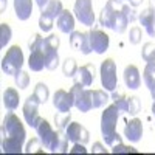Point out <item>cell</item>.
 I'll return each instance as SVG.
<instances>
[{
    "mask_svg": "<svg viewBox=\"0 0 155 155\" xmlns=\"http://www.w3.org/2000/svg\"><path fill=\"white\" fill-rule=\"evenodd\" d=\"M0 146L3 153H22L27 140V130L14 112H8L0 129Z\"/></svg>",
    "mask_w": 155,
    "mask_h": 155,
    "instance_id": "6da1fadb",
    "label": "cell"
},
{
    "mask_svg": "<svg viewBox=\"0 0 155 155\" xmlns=\"http://www.w3.org/2000/svg\"><path fill=\"white\" fill-rule=\"evenodd\" d=\"M121 6H123L121 0H107L106 6L102 8L101 14H99V25L101 27L113 30L118 34H123L127 30L129 20L126 19Z\"/></svg>",
    "mask_w": 155,
    "mask_h": 155,
    "instance_id": "7a4b0ae2",
    "label": "cell"
},
{
    "mask_svg": "<svg viewBox=\"0 0 155 155\" xmlns=\"http://www.w3.org/2000/svg\"><path fill=\"white\" fill-rule=\"evenodd\" d=\"M120 109L118 106H109L101 115V135L106 144L113 146L115 143H123L120 134L116 132V123L120 120Z\"/></svg>",
    "mask_w": 155,
    "mask_h": 155,
    "instance_id": "3957f363",
    "label": "cell"
},
{
    "mask_svg": "<svg viewBox=\"0 0 155 155\" xmlns=\"http://www.w3.org/2000/svg\"><path fill=\"white\" fill-rule=\"evenodd\" d=\"M23 61H25V58H23L22 48L19 45H12L2 59V71L5 74L14 76L16 73H19L22 70Z\"/></svg>",
    "mask_w": 155,
    "mask_h": 155,
    "instance_id": "277c9868",
    "label": "cell"
},
{
    "mask_svg": "<svg viewBox=\"0 0 155 155\" xmlns=\"http://www.w3.org/2000/svg\"><path fill=\"white\" fill-rule=\"evenodd\" d=\"M36 132L39 135V138H41L42 144L45 149H48L50 152H56V146H58V141H59V137H61V132L62 129H59V130H53V127H51V124L41 118V121H39V124L36 126Z\"/></svg>",
    "mask_w": 155,
    "mask_h": 155,
    "instance_id": "5b68a950",
    "label": "cell"
},
{
    "mask_svg": "<svg viewBox=\"0 0 155 155\" xmlns=\"http://www.w3.org/2000/svg\"><path fill=\"white\" fill-rule=\"evenodd\" d=\"M59 37L56 34H50L48 37H44L42 41V50H44V54H45V68L53 71L58 68L59 65Z\"/></svg>",
    "mask_w": 155,
    "mask_h": 155,
    "instance_id": "8992f818",
    "label": "cell"
},
{
    "mask_svg": "<svg viewBox=\"0 0 155 155\" xmlns=\"http://www.w3.org/2000/svg\"><path fill=\"white\" fill-rule=\"evenodd\" d=\"M101 74V85L106 92H115L118 87V76H116V62L113 59H106L101 62L99 67Z\"/></svg>",
    "mask_w": 155,
    "mask_h": 155,
    "instance_id": "52a82bcc",
    "label": "cell"
},
{
    "mask_svg": "<svg viewBox=\"0 0 155 155\" xmlns=\"http://www.w3.org/2000/svg\"><path fill=\"white\" fill-rule=\"evenodd\" d=\"M70 92L74 98V107L79 110L81 113H87L93 109L92 106V96H90V90L85 88V85L74 82L73 87L70 88Z\"/></svg>",
    "mask_w": 155,
    "mask_h": 155,
    "instance_id": "ba28073f",
    "label": "cell"
},
{
    "mask_svg": "<svg viewBox=\"0 0 155 155\" xmlns=\"http://www.w3.org/2000/svg\"><path fill=\"white\" fill-rule=\"evenodd\" d=\"M73 12L76 20H79L85 27L95 25V12H93V3L92 0H76Z\"/></svg>",
    "mask_w": 155,
    "mask_h": 155,
    "instance_id": "9c48e42d",
    "label": "cell"
},
{
    "mask_svg": "<svg viewBox=\"0 0 155 155\" xmlns=\"http://www.w3.org/2000/svg\"><path fill=\"white\" fill-rule=\"evenodd\" d=\"M39 106H41V102L37 101V98L34 95L28 96V99L25 101V104L22 107V112H23V118L27 121V124L30 127H34L39 124L41 121V115H39Z\"/></svg>",
    "mask_w": 155,
    "mask_h": 155,
    "instance_id": "30bf717a",
    "label": "cell"
},
{
    "mask_svg": "<svg viewBox=\"0 0 155 155\" xmlns=\"http://www.w3.org/2000/svg\"><path fill=\"white\" fill-rule=\"evenodd\" d=\"M88 39H90V47L92 51H95L96 54H104L109 50L110 45V37L98 28H93L88 31Z\"/></svg>",
    "mask_w": 155,
    "mask_h": 155,
    "instance_id": "8fae6325",
    "label": "cell"
},
{
    "mask_svg": "<svg viewBox=\"0 0 155 155\" xmlns=\"http://www.w3.org/2000/svg\"><path fill=\"white\" fill-rule=\"evenodd\" d=\"M65 135L68 138V141L71 143H82V144H87L90 141V134L88 130L79 123H70L65 129Z\"/></svg>",
    "mask_w": 155,
    "mask_h": 155,
    "instance_id": "7c38bea8",
    "label": "cell"
},
{
    "mask_svg": "<svg viewBox=\"0 0 155 155\" xmlns=\"http://www.w3.org/2000/svg\"><path fill=\"white\" fill-rule=\"evenodd\" d=\"M53 106L58 112H70V109L74 106V98L71 92H65L64 88H59L53 95Z\"/></svg>",
    "mask_w": 155,
    "mask_h": 155,
    "instance_id": "4fadbf2b",
    "label": "cell"
},
{
    "mask_svg": "<svg viewBox=\"0 0 155 155\" xmlns=\"http://www.w3.org/2000/svg\"><path fill=\"white\" fill-rule=\"evenodd\" d=\"M70 45H71L73 50L81 51L82 54H90V53H92L88 33H81V31L70 33Z\"/></svg>",
    "mask_w": 155,
    "mask_h": 155,
    "instance_id": "5bb4252c",
    "label": "cell"
},
{
    "mask_svg": "<svg viewBox=\"0 0 155 155\" xmlns=\"http://www.w3.org/2000/svg\"><path fill=\"white\" fill-rule=\"evenodd\" d=\"M95 76H96V68L93 64H85V65L79 67L74 74V82H79L85 87H90L95 81Z\"/></svg>",
    "mask_w": 155,
    "mask_h": 155,
    "instance_id": "9a60e30c",
    "label": "cell"
},
{
    "mask_svg": "<svg viewBox=\"0 0 155 155\" xmlns=\"http://www.w3.org/2000/svg\"><path fill=\"white\" fill-rule=\"evenodd\" d=\"M124 137L130 141V143H138L143 137V123L138 118H134L127 121L124 126Z\"/></svg>",
    "mask_w": 155,
    "mask_h": 155,
    "instance_id": "2e32d148",
    "label": "cell"
},
{
    "mask_svg": "<svg viewBox=\"0 0 155 155\" xmlns=\"http://www.w3.org/2000/svg\"><path fill=\"white\" fill-rule=\"evenodd\" d=\"M138 20L144 27L146 33L150 37H155V8L147 6L144 11H141L138 14Z\"/></svg>",
    "mask_w": 155,
    "mask_h": 155,
    "instance_id": "e0dca14e",
    "label": "cell"
},
{
    "mask_svg": "<svg viewBox=\"0 0 155 155\" xmlns=\"http://www.w3.org/2000/svg\"><path fill=\"white\" fill-rule=\"evenodd\" d=\"M28 65L33 71H42L45 68V54L42 50V44L30 50V59H28Z\"/></svg>",
    "mask_w": 155,
    "mask_h": 155,
    "instance_id": "ac0fdd59",
    "label": "cell"
},
{
    "mask_svg": "<svg viewBox=\"0 0 155 155\" xmlns=\"http://www.w3.org/2000/svg\"><path fill=\"white\" fill-rule=\"evenodd\" d=\"M124 84L127 88L130 90H137L141 85V76H140V70L137 65H127L124 68Z\"/></svg>",
    "mask_w": 155,
    "mask_h": 155,
    "instance_id": "d6986e66",
    "label": "cell"
},
{
    "mask_svg": "<svg viewBox=\"0 0 155 155\" xmlns=\"http://www.w3.org/2000/svg\"><path fill=\"white\" fill-rule=\"evenodd\" d=\"M74 19L76 17L71 14L68 9H64L61 12V16L58 17V20H56V25H58L59 31L61 33H65V34L73 33L74 31Z\"/></svg>",
    "mask_w": 155,
    "mask_h": 155,
    "instance_id": "ffe728a7",
    "label": "cell"
},
{
    "mask_svg": "<svg viewBox=\"0 0 155 155\" xmlns=\"http://www.w3.org/2000/svg\"><path fill=\"white\" fill-rule=\"evenodd\" d=\"M14 12L19 20H28L33 14V0H14Z\"/></svg>",
    "mask_w": 155,
    "mask_h": 155,
    "instance_id": "44dd1931",
    "label": "cell"
},
{
    "mask_svg": "<svg viewBox=\"0 0 155 155\" xmlns=\"http://www.w3.org/2000/svg\"><path fill=\"white\" fill-rule=\"evenodd\" d=\"M19 102H20V96L16 88L9 87L3 92V106L8 112H14L19 107Z\"/></svg>",
    "mask_w": 155,
    "mask_h": 155,
    "instance_id": "7402d4cb",
    "label": "cell"
},
{
    "mask_svg": "<svg viewBox=\"0 0 155 155\" xmlns=\"http://www.w3.org/2000/svg\"><path fill=\"white\" fill-rule=\"evenodd\" d=\"M143 79L146 87L152 95V99L155 98V62H146V67L143 71Z\"/></svg>",
    "mask_w": 155,
    "mask_h": 155,
    "instance_id": "603a6c76",
    "label": "cell"
},
{
    "mask_svg": "<svg viewBox=\"0 0 155 155\" xmlns=\"http://www.w3.org/2000/svg\"><path fill=\"white\" fill-rule=\"evenodd\" d=\"M90 96H92V106L93 109H99V107H104L107 104V101L110 99L109 95L104 92V90H90Z\"/></svg>",
    "mask_w": 155,
    "mask_h": 155,
    "instance_id": "cb8c5ba5",
    "label": "cell"
},
{
    "mask_svg": "<svg viewBox=\"0 0 155 155\" xmlns=\"http://www.w3.org/2000/svg\"><path fill=\"white\" fill-rule=\"evenodd\" d=\"M64 11V6H62V2L61 0H50L48 5L41 11V12H45L47 16L53 17V19H58L61 16V12Z\"/></svg>",
    "mask_w": 155,
    "mask_h": 155,
    "instance_id": "d4e9b609",
    "label": "cell"
},
{
    "mask_svg": "<svg viewBox=\"0 0 155 155\" xmlns=\"http://www.w3.org/2000/svg\"><path fill=\"white\" fill-rule=\"evenodd\" d=\"M33 95L37 98V101L41 102V104H45V102L48 101V98H50V90H48L47 84L45 82H37L36 87H34Z\"/></svg>",
    "mask_w": 155,
    "mask_h": 155,
    "instance_id": "484cf974",
    "label": "cell"
},
{
    "mask_svg": "<svg viewBox=\"0 0 155 155\" xmlns=\"http://www.w3.org/2000/svg\"><path fill=\"white\" fill-rule=\"evenodd\" d=\"M78 68L79 67H78V64H76V59H73V58H67L62 64V73L67 78H74Z\"/></svg>",
    "mask_w": 155,
    "mask_h": 155,
    "instance_id": "4316f807",
    "label": "cell"
},
{
    "mask_svg": "<svg viewBox=\"0 0 155 155\" xmlns=\"http://www.w3.org/2000/svg\"><path fill=\"white\" fill-rule=\"evenodd\" d=\"M112 101L115 106H118V109L121 112H127V106H129V98L121 93V92H112Z\"/></svg>",
    "mask_w": 155,
    "mask_h": 155,
    "instance_id": "83f0119b",
    "label": "cell"
},
{
    "mask_svg": "<svg viewBox=\"0 0 155 155\" xmlns=\"http://www.w3.org/2000/svg\"><path fill=\"white\" fill-rule=\"evenodd\" d=\"M12 37V30L8 23H0V48H5Z\"/></svg>",
    "mask_w": 155,
    "mask_h": 155,
    "instance_id": "f1b7e54d",
    "label": "cell"
},
{
    "mask_svg": "<svg viewBox=\"0 0 155 155\" xmlns=\"http://www.w3.org/2000/svg\"><path fill=\"white\" fill-rule=\"evenodd\" d=\"M54 123L59 129H67V126L71 123V113L70 112H65V113L58 112L54 115Z\"/></svg>",
    "mask_w": 155,
    "mask_h": 155,
    "instance_id": "f546056e",
    "label": "cell"
},
{
    "mask_svg": "<svg viewBox=\"0 0 155 155\" xmlns=\"http://www.w3.org/2000/svg\"><path fill=\"white\" fill-rule=\"evenodd\" d=\"M141 58L146 62H155V44H152V42L144 44L143 50H141Z\"/></svg>",
    "mask_w": 155,
    "mask_h": 155,
    "instance_id": "4dcf8cb0",
    "label": "cell"
},
{
    "mask_svg": "<svg viewBox=\"0 0 155 155\" xmlns=\"http://www.w3.org/2000/svg\"><path fill=\"white\" fill-rule=\"evenodd\" d=\"M42 141L41 140H37V138H31L28 143H27V147H25L23 150L27 152V153H44L42 150Z\"/></svg>",
    "mask_w": 155,
    "mask_h": 155,
    "instance_id": "1f68e13d",
    "label": "cell"
},
{
    "mask_svg": "<svg viewBox=\"0 0 155 155\" xmlns=\"http://www.w3.org/2000/svg\"><path fill=\"white\" fill-rule=\"evenodd\" d=\"M53 17L47 16L45 12H41V17H39V28H41L44 33H48L53 28Z\"/></svg>",
    "mask_w": 155,
    "mask_h": 155,
    "instance_id": "d6a6232c",
    "label": "cell"
},
{
    "mask_svg": "<svg viewBox=\"0 0 155 155\" xmlns=\"http://www.w3.org/2000/svg\"><path fill=\"white\" fill-rule=\"evenodd\" d=\"M14 81H16V85H17L19 88L23 90V88H27L28 84H30V74H28L27 71L20 70L19 73L14 74Z\"/></svg>",
    "mask_w": 155,
    "mask_h": 155,
    "instance_id": "836d02e7",
    "label": "cell"
},
{
    "mask_svg": "<svg viewBox=\"0 0 155 155\" xmlns=\"http://www.w3.org/2000/svg\"><path fill=\"white\" fill-rule=\"evenodd\" d=\"M141 110V102H140V98L138 96H130L129 98V106H127V113L129 115H138Z\"/></svg>",
    "mask_w": 155,
    "mask_h": 155,
    "instance_id": "e575fe53",
    "label": "cell"
},
{
    "mask_svg": "<svg viewBox=\"0 0 155 155\" xmlns=\"http://www.w3.org/2000/svg\"><path fill=\"white\" fill-rule=\"evenodd\" d=\"M112 153H137V149L132 146H126L123 143H116L112 147Z\"/></svg>",
    "mask_w": 155,
    "mask_h": 155,
    "instance_id": "d590c367",
    "label": "cell"
},
{
    "mask_svg": "<svg viewBox=\"0 0 155 155\" xmlns=\"http://www.w3.org/2000/svg\"><path fill=\"white\" fill-rule=\"evenodd\" d=\"M129 42L132 45H138L141 42V28L140 27H132L129 31Z\"/></svg>",
    "mask_w": 155,
    "mask_h": 155,
    "instance_id": "8d00e7d4",
    "label": "cell"
},
{
    "mask_svg": "<svg viewBox=\"0 0 155 155\" xmlns=\"http://www.w3.org/2000/svg\"><path fill=\"white\" fill-rule=\"evenodd\" d=\"M121 9H123V12H124L126 19L129 20V23H132V22H135V20L138 19V16H137V11L134 9V6H130V5H124V3H123Z\"/></svg>",
    "mask_w": 155,
    "mask_h": 155,
    "instance_id": "74e56055",
    "label": "cell"
},
{
    "mask_svg": "<svg viewBox=\"0 0 155 155\" xmlns=\"http://www.w3.org/2000/svg\"><path fill=\"white\" fill-rule=\"evenodd\" d=\"M70 153H87L85 144H82V143H74L73 147L70 149Z\"/></svg>",
    "mask_w": 155,
    "mask_h": 155,
    "instance_id": "f35d334b",
    "label": "cell"
},
{
    "mask_svg": "<svg viewBox=\"0 0 155 155\" xmlns=\"http://www.w3.org/2000/svg\"><path fill=\"white\" fill-rule=\"evenodd\" d=\"M92 152H93V153H107V149L102 146L101 143H93Z\"/></svg>",
    "mask_w": 155,
    "mask_h": 155,
    "instance_id": "ab89813d",
    "label": "cell"
},
{
    "mask_svg": "<svg viewBox=\"0 0 155 155\" xmlns=\"http://www.w3.org/2000/svg\"><path fill=\"white\" fill-rule=\"evenodd\" d=\"M48 2H50V0H36V3H37V6H39V9H41V11L48 5Z\"/></svg>",
    "mask_w": 155,
    "mask_h": 155,
    "instance_id": "60d3db41",
    "label": "cell"
},
{
    "mask_svg": "<svg viewBox=\"0 0 155 155\" xmlns=\"http://www.w3.org/2000/svg\"><path fill=\"white\" fill-rule=\"evenodd\" d=\"M129 3H130V6L137 8V6H140L141 3H143V0H129Z\"/></svg>",
    "mask_w": 155,
    "mask_h": 155,
    "instance_id": "b9f144b4",
    "label": "cell"
},
{
    "mask_svg": "<svg viewBox=\"0 0 155 155\" xmlns=\"http://www.w3.org/2000/svg\"><path fill=\"white\" fill-rule=\"evenodd\" d=\"M0 12H5V9H6V6H8V0H0Z\"/></svg>",
    "mask_w": 155,
    "mask_h": 155,
    "instance_id": "7bdbcfd3",
    "label": "cell"
},
{
    "mask_svg": "<svg viewBox=\"0 0 155 155\" xmlns=\"http://www.w3.org/2000/svg\"><path fill=\"white\" fill-rule=\"evenodd\" d=\"M152 115H153V120H155V98H153V102H152Z\"/></svg>",
    "mask_w": 155,
    "mask_h": 155,
    "instance_id": "ee69618b",
    "label": "cell"
},
{
    "mask_svg": "<svg viewBox=\"0 0 155 155\" xmlns=\"http://www.w3.org/2000/svg\"><path fill=\"white\" fill-rule=\"evenodd\" d=\"M152 2H153V8H155V0H152Z\"/></svg>",
    "mask_w": 155,
    "mask_h": 155,
    "instance_id": "f6af8a7d",
    "label": "cell"
},
{
    "mask_svg": "<svg viewBox=\"0 0 155 155\" xmlns=\"http://www.w3.org/2000/svg\"><path fill=\"white\" fill-rule=\"evenodd\" d=\"M121 2H123V0H121Z\"/></svg>",
    "mask_w": 155,
    "mask_h": 155,
    "instance_id": "bcb514c9",
    "label": "cell"
}]
</instances>
